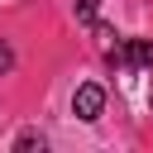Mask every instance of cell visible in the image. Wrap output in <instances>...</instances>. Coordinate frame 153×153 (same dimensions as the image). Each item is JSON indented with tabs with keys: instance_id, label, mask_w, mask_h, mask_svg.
Returning <instances> with one entry per match:
<instances>
[{
	"instance_id": "cell-4",
	"label": "cell",
	"mask_w": 153,
	"mask_h": 153,
	"mask_svg": "<svg viewBox=\"0 0 153 153\" xmlns=\"http://www.w3.org/2000/svg\"><path fill=\"white\" fill-rule=\"evenodd\" d=\"M14 148H43V139H38V134H19V143H14Z\"/></svg>"
},
{
	"instance_id": "cell-5",
	"label": "cell",
	"mask_w": 153,
	"mask_h": 153,
	"mask_svg": "<svg viewBox=\"0 0 153 153\" xmlns=\"http://www.w3.org/2000/svg\"><path fill=\"white\" fill-rule=\"evenodd\" d=\"M10 62H14V57H10V48L0 43V72H10Z\"/></svg>"
},
{
	"instance_id": "cell-3",
	"label": "cell",
	"mask_w": 153,
	"mask_h": 153,
	"mask_svg": "<svg viewBox=\"0 0 153 153\" xmlns=\"http://www.w3.org/2000/svg\"><path fill=\"white\" fill-rule=\"evenodd\" d=\"M96 5H100V0H76V19H81V24H96Z\"/></svg>"
},
{
	"instance_id": "cell-1",
	"label": "cell",
	"mask_w": 153,
	"mask_h": 153,
	"mask_svg": "<svg viewBox=\"0 0 153 153\" xmlns=\"http://www.w3.org/2000/svg\"><path fill=\"white\" fill-rule=\"evenodd\" d=\"M115 67L134 72V67H153V38H124L115 48Z\"/></svg>"
},
{
	"instance_id": "cell-2",
	"label": "cell",
	"mask_w": 153,
	"mask_h": 153,
	"mask_svg": "<svg viewBox=\"0 0 153 153\" xmlns=\"http://www.w3.org/2000/svg\"><path fill=\"white\" fill-rule=\"evenodd\" d=\"M100 105H105V91L91 81V86H81L76 91V100H72V110H76V120H96L100 115Z\"/></svg>"
}]
</instances>
